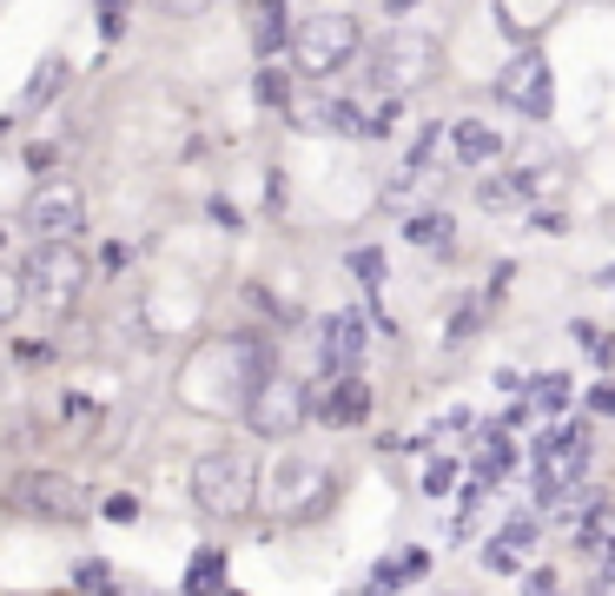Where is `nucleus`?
Segmentation results:
<instances>
[{"mask_svg": "<svg viewBox=\"0 0 615 596\" xmlns=\"http://www.w3.org/2000/svg\"><path fill=\"white\" fill-rule=\"evenodd\" d=\"M325 126H331V133H364V113H358L351 100H325Z\"/></svg>", "mask_w": 615, "mask_h": 596, "instance_id": "412c9836", "label": "nucleus"}, {"mask_svg": "<svg viewBox=\"0 0 615 596\" xmlns=\"http://www.w3.org/2000/svg\"><path fill=\"white\" fill-rule=\"evenodd\" d=\"M219 596H245V590H219Z\"/></svg>", "mask_w": 615, "mask_h": 596, "instance_id": "58836bf2", "label": "nucleus"}, {"mask_svg": "<svg viewBox=\"0 0 615 596\" xmlns=\"http://www.w3.org/2000/svg\"><path fill=\"white\" fill-rule=\"evenodd\" d=\"M79 285H86V259L73 252V239H40V245L26 252V265H20V292H26V305H40L46 318L73 312Z\"/></svg>", "mask_w": 615, "mask_h": 596, "instance_id": "f03ea898", "label": "nucleus"}, {"mask_svg": "<svg viewBox=\"0 0 615 596\" xmlns=\"http://www.w3.org/2000/svg\"><path fill=\"white\" fill-rule=\"evenodd\" d=\"M590 405H596V411H603V418H615V385H603V391H596V398H590Z\"/></svg>", "mask_w": 615, "mask_h": 596, "instance_id": "f704fd0d", "label": "nucleus"}, {"mask_svg": "<svg viewBox=\"0 0 615 596\" xmlns=\"http://www.w3.org/2000/svg\"><path fill=\"white\" fill-rule=\"evenodd\" d=\"M391 126H397V100H384V106H378V113H371V119H364V133H378V139H384V133H391Z\"/></svg>", "mask_w": 615, "mask_h": 596, "instance_id": "c756f323", "label": "nucleus"}, {"mask_svg": "<svg viewBox=\"0 0 615 596\" xmlns=\"http://www.w3.org/2000/svg\"><path fill=\"white\" fill-rule=\"evenodd\" d=\"M351 272H358L364 285H384V252H378V245H358V252H351Z\"/></svg>", "mask_w": 615, "mask_h": 596, "instance_id": "4be33fe9", "label": "nucleus"}, {"mask_svg": "<svg viewBox=\"0 0 615 596\" xmlns=\"http://www.w3.org/2000/svg\"><path fill=\"white\" fill-rule=\"evenodd\" d=\"M152 7H159V13H172V20H199L212 0H152Z\"/></svg>", "mask_w": 615, "mask_h": 596, "instance_id": "c85d7f7f", "label": "nucleus"}, {"mask_svg": "<svg viewBox=\"0 0 615 596\" xmlns=\"http://www.w3.org/2000/svg\"><path fill=\"white\" fill-rule=\"evenodd\" d=\"M603 577H615V537L603 544Z\"/></svg>", "mask_w": 615, "mask_h": 596, "instance_id": "c9c22d12", "label": "nucleus"}, {"mask_svg": "<svg viewBox=\"0 0 615 596\" xmlns=\"http://www.w3.org/2000/svg\"><path fill=\"white\" fill-rule=\"evenodd\" d=\"M450 478H457V464H444V458H437V464L424 471V491H431V498H444V491H450Z\"/></svg>", "mask_w": 615, "mask_h": 596, "instance_id": "cd10ccee", "label": "nucleus"}, {"mask_svg": "<svg viewBox=\"0 0 615 596\" xmlns=\"http://www.w3.org/2000/svg\"><path fill=\"white\" fill-rule=\"evenodd\" d=\"M126 27V0H99V33H119Z\"/></svg>", "mask_w": 615, "mask_h": 596, "instance_id": "7c9ffc66", "label": "nucleus"}, {"mask_svg": "<svg viewBox=\"0 0 615 596\" xmlns=\"http://www.w3.org/2000/svg\"><path fill=\"white\" fill-rule=\"evenodd\" d=\"M20 226H26L33 239H79V226H86V192H79V179H40V186L26 192V206H20Z\"/></svg>", "mask_w": 615, "mask_h": 596, "instance_id": "0eeeda50", "label": "nucleus"}, {"mask_svg": "<svg viewBox=\"0 0 615 596\" xmlns=\"http://www.w3.org/2000/svg\"><path fill=\"white\" fill-rule=\"evenodd\" d=\"M583 471H590V438H583V431H550V438L537 445V498H543V504L570 498V491L583 484Z\"/></svg>", "mask_w": 615, "mask_h": 596, "instance_id": "9d476101", "label": "nucleus"}, {"mask_svg": "<svg viewBox=\"0 0 615 596\" xmlns=\"http://www.w3.org/2000/svg\"><path fill=\"white\" fill-rule=\"evenodd\" d=\"M325 491H331V478H325V464H311V458H278L272 471H265V498H272V511L278 517H311L318 504H325Z\"/></svg>", "mask_w": 615, "mask_h": 596, "instance_id": "1a4fd4ad", "label": "nucleus"}, {"mask_svg": "<svg viewBox=\"0 0 615 596\" xmlns=\"http://www.w3.org/2000/svg\"><path fill=\"white\" fill-rule=\"evenodd\" d=\"M497 544H503V551H510V557H523V551H530V544H537V524H530V517H517V524H510V531H503V537H497Z\"/></svg>", "mask_w": 615, "mask_h": 596, "instance_id": "bb28decb", "label": "nucleus"}, {"mask_svg": "<svg viewBox=\"0 0 615 596\" xmlns=\"http://www.w3.org/2000/svg\"><path fill=\"white\" fill-rule=\"evenodd\" d=\"M351 53H358V20H351V13H311V20L291 33V60H298L311 80L351 66Z\"/></svg>", "mask_w": 615, "mask_h": 596, "instance_id": "39448f33", "label": "nucleus"}, {"mask_svg": "<svg viewBox=\"0 0 615 596\" xmlns=\"http://www.w3.org/2000/svg\"><path fill=\"white\" fill-rule=\"evenodd\" d=\"M20 305H26V292H20V272H13V265H0V325H7Z\"/></svg>", "mask_w": 615, "mask_h": 596, "instance_id": "b1692460", "label": "nucleus"}, {"mask_svg": "<svg viewBox=\"0 0 615 596\" xmlns=\"http://www.w3.org/2000/svg\"><path fill=\"white\" fill-rule=\"evenodd\" d=\"M497 100L530 113V119H550V100H556V80H550V60L543 53H517L503 73H497Z\"/></svg>", "mask_w": 615, "mask_h": 596, "instance_id": "9b49d317", "label": "nucleus"}, {"mask_svg": "<svg viewBox=\"0 0 615 596\" xmlns=\"http://www.w3.org/2000/svg\"><path fill=\"white\" fill-rule=\"evenodd\" d=\"M391 7H417V0H391Z\"/></svg>", "mask_w": 615, "mask_h": 596, "instance_id": "4c0bfd02", "label": "nucleus"}, {"mask_svg": "<svg viewBox=\"0 0 615 596\" xmlns=\"http://www.w3.org/2000/svg\"><path fill=\"white\" fill-rule=\"evenodd\" d=\"M477 325H484V305H457V318H450V345H470Z\"/></svg>", "mask_w": 615, "mask_h": 596, "instance_id": "a878e982", "label": "nucleus"}, {"mask_svg": "<svg viewBox=\"0 0 615 596\" xmlns=\"http://www.w3.org/2000/svg\"><path fill=\"white\" fill-rule=\"evenodd\" d=\"M192 498H199L205 517H225V524L252 517V504H258V471H252V458H245V451H205V458L192 464Z\"/></svg>", "mask_w": 615, "mask_h": 596, "instance_id": "7ed1b4c3", "label": "nucleus"}, {"mask_svg": "<svg viewBox=\"0 0 615 596\" xmlns=\"http://www.w3.org/2000/svg\"><path fill=\"white\" fill-rule=\"evenodd\" d=\"M603 285H609V292H615V265H609V272H603Z\"/></svg>", "mask_w": 615, "mask_h": 596, "instance_id": "e433bc0d", "label": "nucleus"}, {"mask_svg": "<svg viewBox=\"0 0 615 596\" xmlns=\"http://www.w3.org/2000/svg\"><path fill=\"white\" fill-rule=\"evenodd\" d=\"M609 232H615V212H609Z\"/></svg>", "mask_w": 615, "mask_h": 596, "instance_id": "ea45409f", "label": "nucleus"}, {"mask_svg": "<svg viewBox=\"0 0 615 596\" xmlns=\"http://www.w3.org/2000/svg\"><path fill=\"white\" fill-rule=\"evenodd\" d=\"M530 596H556V571H530V584H523Z\"/></svg>", "mask_w": 615, "mask_h": 596, "instance_id": "2f4dec72", "label": "nucleus"}, {"mask_svg": "<svg viewBox=\"0 0 615 596\" xmlns=\"http://www.w3.org/2000/svg\"><path fill=\"white\" fill-rule=\"evenodd\" d=\"M510 471V445H503V431H490V445H484V458H477V484H497Z\"/></svg>", "mask_w": 615, "mask_h": 596, "instance_id": "6ab92c4d", "label": "nucleus"}, {"mask_svg": "<svg viewBox=\"0 0 615 596\" xmlns=\"http://www.w3.org/2000/svg\"><path fill=\"white\" fill-rule=\"evenodd\" d=\"M615 537V511H590L583 517V551H596V544H609Z\"/></svg>", "mask_w": 615, "mask_h": 596, "instance_id": "393cba45", "label": "nucleus"}, {"mask_svg": "<svg viewBox=\"0 0 615 596\" xmlns=\"http://www.w3.org/2000/svg\"><path fill=\"white\" fill-rule=\"evenodd\" d=\"M245 418H252V431H258V438H291V431L311 418V398H305V385H298V378L265 372V378L252 385V398H245Z\"/></svg>", "mask_w": 615, "mask_h": 596, "instance_id": "6e6552de", "label": "nucleus"}, {"mask_svg": "<svg viewBox=\"0 0 615 596\" xmlns=\"http://www.w3.org/2000/svg\"><path fill=\"white\" fill-rule=\"evenodd\" d=\"M219 584H225V551H199L185 571V596H219Z\"/></svg>", "mask_w": 615, "mask_h": 596, "instance_id": "dca6fc26", "label": "nucleus"}, {"mask_svg": "<svg viewBox=\"0 0 615 596\" xmlns=\"http://www.w3.org/2000/svg\"><path fill=\"white\" fill-rule=\"evenodd\" d=\"M364 345H371V318H364V312H338V318L325 325V338H318V358H325V378H338V372H358V358H364Z\"/></svg>", "mask_w": 615, "mask_h": 596, "instance_id": "f8f14e48", "label": "nucleus"}, {"mask_svg": "<svg viewBox=\"0 0 615 596\" xmlns=\"http://www.w3.org/2000/svg\"><path fill=\"white\" fill-rule=\"evenodd\" d=\"M258 378H265V352L252 338H205L179 365V405L199 418H232L245 411Z\"/></svg>", "mask_w": 615, "mask_h": 596, "instance_id": "f257e3e1", "label": "nucleus"}, {"mask_svg": "<svg viewBox=\"0 0 615 596\" xmlns=\"http://www.w3.org/2000/svg\"><path fill=\"white\" fill-rule=\"evenodd\" d=\"M484 564H490V571H517V564H523V557H510V551H503V544H490V551H484Z\"/></svg>", "mask_w": 615, "mask_h": 596, "instance_id": "473e14b6", "label": "nucleus"}, {"mask_svg": "<svg viewBox=\"0 0 615 596\" xmlns=\"http://www.w3.org/2000/svg\"><path fill=\"white\" fill-rule=\"evenodd\" d=\"M450 146H457V159H464V166H490V159H497V133H490L484 119H457Z\"/></svg>", "mask_w": 615, "mask_h": 596, "instance_id": "2eb2a0df", "label": "nucleus"}, {"mask_svg": "<svg viewBox=\"0 0 615 596\" xmlns=\"http://www.w3.org/2000/svg\"><path fill=\"white\" fill-rule=\"evenodd\" d=\"M7 511L40 517V524H73V517H86V498L66 471H20L7 484Z\"/></svg>", "mask_w": 615, "mask_h": 596, "instance_id": "423d86ee", "label": "nucleus"}, {"mask_svg": "<svg viewBox=\"0 0 615 596\" xmlns=\"http://www.w3.org/2000/svg\"><path fill=\"white\" fill-rule=\"evenodd\" d=\"M537 405H543V411H563V405H570V378H563V372L537 378Z\"/></svg>", "mask_w": 615, "mask_h": 596, "instance_id": "5701e85b", "label": "nucleus"}, {"mask_svg": "<svg viewBox=\"0 0 615 596\" xmlns=\"http://www.w3.org/2000/svg\"><path fill=\"white\" fill-rule=\"evenodd\" d=\"M60 80H66V60L53 53V60H40V73H33V86H26V100H20V113H40L53 93H60Z\"/></svg>", "mask_w": 615, "mask_h": 596, "instance_id": "a211bd4d", "label": "nucleus"}, {"mask_svg": "<svg viewBox=\"0 0 615 596\" xmlns=\"http://www.w3.org/2000/svg\"><path fill=\"white\" fill-rule=\"evenodd\" d=\"M132 511H139V504H132V498H106V517H113V524H126V517H132Z\"/></svg>", "mask_w": 615, "mask_h": 596, "instance_id": "72a5a7b5", "label": "nucleus"}, {"mask_svg": "<svg viewBox=\"0 0 615 596\" xmlns=\"http://www.w3.org/2000/svg\"><path fill=\"white\" fill-rule=\"evenodd\" d=\"M252 93H258V106H285V100H291V80H285L278 66H265V73L252 80Z\"/></svg>", "mask_w": 615, "mask_h": 596, "instance_id": "aec40b11", "label": "nucleus"}, {"mask_svg": "<svg viewBox=\"0 0 615 596\" xmlns=\"http://www.w3.org/2000/svg\"><path fill=\"white\" fill-rule=\"evenodd\" d=\"M325 425H364V411H371V385L358 378V372H338L325 391H318V405H311Z\"/></svg>", "mask_w": 615, "mask_h": 596, "instance_id": "ddd939ff", "label": "nucleus"}, {"mask_svg": "<svg viewBox=\"0 0 615 596\" xmlns=\"http://www.w3.org/2000/svg\"><path fill=\"white\" fill-rule=\"evenodd\" d=\"M431 66H437V40H431V33H417V27L384 33V40H378V53H371V80L384 86V100H404L411 86H424V80H431Z\"/></svg>", "mask_w": 615, "mask_h": 596, "instance_id": "20e7f679", "label": "nucleus"}, {"mask_svg": "<svg viewBox=\"0 0 615 596\" xmlns=\"http://www.w3.org/2000/svg\"><path fill=\"white\" fill-rule=\"evenodd\" d=\"M245 27H252V53H258V60H272V53L291 40V27H285V0H245Z\"/></svg>", "mask_w": 615, "mask_h": 596, "instance_id": "4468645a", "label": "nucleus"}, {"mask_svg": "<svg viewBox=\"0 0 615 596\" xmlns=\"http://www.w3.org/2000/svg\"><path fill=\"white\" fill-rule=\"evenodd\" d=\"M450 239H457L450 212H417V219H411V245H424V252H450Z\"/></svg>", "mask_w": 615, "mask_h": 596, "instance_id": "f3484780", "label": "nucleus"}]
</instances>
